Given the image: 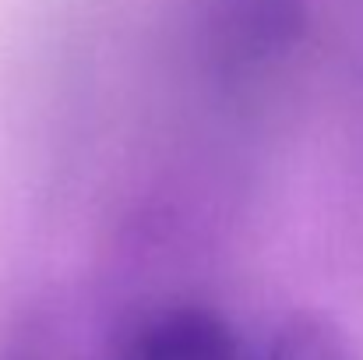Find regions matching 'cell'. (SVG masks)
I'll list each match as a JSON object with an SVG mask.
<instances>
[{
  "instance_id": "2",
  "label": "cell",
  "mask_w": 363,
  "mask_h": 360,
  "mask_svg": "<svg viewBox=\"0 0 363 360\" xmlns=\"http://www.w3.org/2000/svg\"><path fill=\"white\" fill-rule=\"evenodd\" d=\"M261 360H363V350L332 315L296 311L275 329Z\"/></svg>"
},
{
  "instance_id": "1",
  "label": "cell",
  "mask_w": 363,
  "mask_h": 360,
  "mask_svg": "<svg viewBox=\"0 0 363 360\" xmlns=\"http://www.w3.org/2000/svg\"><path fill=\"white\" fill-rule=\"evenodd\" d=\"M123 360H240V343L212 307L177 304L152 315L130 336Z\"/></svg>"
}]
</instances>
